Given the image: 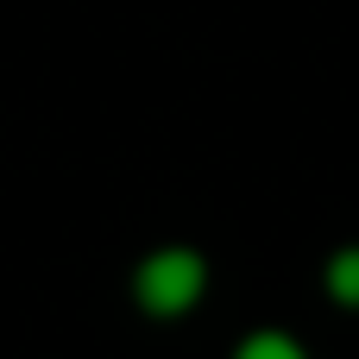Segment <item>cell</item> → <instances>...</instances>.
Listing matches in <instances>:
<instances>
[{
    "label": "cell",
    "mask_w": 359,
    "mask_h": 359,
    "mask_svg": "<svg viewBox=\"0 0 359 359\" xmlns=\"http://www.w3.org/2000/svg\"><path fill=\"white\" fill-rule=\"evenodd\" d=\"M322 290H328L341 309H359V246L328 252V265H322Z\"/></svg>",
    "instance_id": "cell-2"
},
{
    "label": "cell",
    "mask_w": 359,
    "mask_h": 359,
    "mask_svg": "<svg viewBox=\"0 0 359 359\" xmlns=\"http://www.w3.org/2000/svg\"><path fill=\"white\" fill-rule=\"evenodd\" d=\"M233 359H309V347H303L290 328H252V334L233 347Z\"/></svg>",
    "instance_id": "cell-3"
},
{
    "label": "cell",
    "mask_w": 359,
    "mask_h": 359,
    "mask_svg": "<svg viewBox=\"0 0 359 359\" xmlns=\"http://www.w3.org/2000/svg\"><path fill=\"white\" fill-rule=\"evenodd\" d=\"M208 297V259L196 246H151L133 265V303L151 322H183Z\"/></svg>",
    "instance_id": "cell-1"
}]
</instances>
